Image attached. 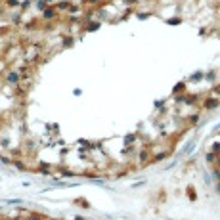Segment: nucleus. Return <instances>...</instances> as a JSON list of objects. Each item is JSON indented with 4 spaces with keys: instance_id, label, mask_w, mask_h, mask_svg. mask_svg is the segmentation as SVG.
Instances as JSON below:
<instances>
[{
    "instance_id": "1",
    "label": "nucleus",
    "mask_w": 220,
    "mask_h": 220,
    "mask_svg": "<svg viewBox=\"0 0 220 220\" xmlns=\"http://www.w3.org/2000/svg\"><path fill=\"white\" fill-rule=\"evenodd\" d=\"M209 163L214 165V174H216V178L220 182V144L214 145V151L209 155Z\"/></svg>"
}]
</instances>
